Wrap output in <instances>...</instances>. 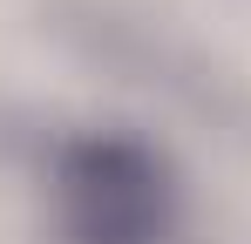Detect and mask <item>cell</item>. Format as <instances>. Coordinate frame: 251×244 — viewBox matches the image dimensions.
<instances>
[{"label":"cell","instance_id":"1","mask_svg":"<svg viewBox=\"0 0 251 244\" xmlns=\"http://www.w3.org/2000/svg\"><path fill=\"white\" fill-rule=\"evenodd\" d=\"M68 244H163L176 224V183L156 149L129 136H82L54 170Z\"/></svg>","mask_w":251,"mask_h":244}]
</instances>
